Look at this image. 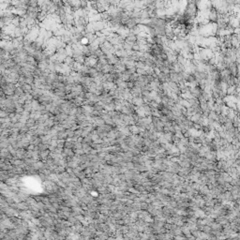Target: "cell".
I'll return each mask as SVG.
<instances>
[{
    "label": "cell",
    "mask_w": 240,
    "mask_h": 240,
    "mask_svg": "<svg viewBox=\"0 0 240 240\" xmlns=\"http://www.w3.org/2000/svg\"><path fill=\"white\" fill-rule=\"evenodd\" d=\"M227 94L231 95V96H236V85L229 86V88L227 90Z\"/></svg>",
    "instance_id": "obj_1"
}]
</instances>
